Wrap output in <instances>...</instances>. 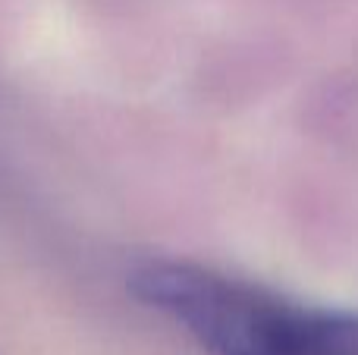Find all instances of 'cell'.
Masks as SVG:
<instances>
[{
    "instance_id": "1",
    "label": "cell",
    "mask_w": 358,
    "mask_h": 355,
    "mask_svg": "<svg viewBox=\"0 0 358 355\" xmlns=\"http://www.w3.org/2000/svg\"><path fill=\"white\" fill-rule=\"evenodd\" d=\"M129 289L208 355H358V312L311 305L214 268L145 261Z\"/></svg>"
}]
</instances>
